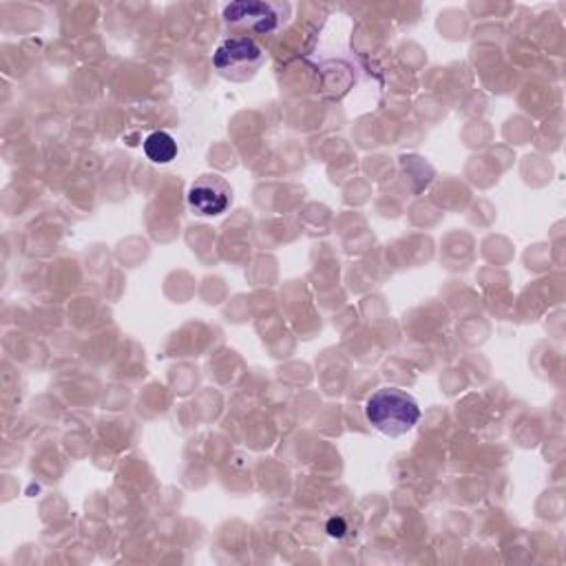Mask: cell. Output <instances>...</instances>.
<instances>
[{
  "label": "cell",
  "mask_w": 566,
  "mask_h": 566,
  "mask_svg": "<svg viewBox=\"0 0 566 566\" xmlns=\"http://www.w3.org/2000/svg\"><path fill=\"white\" fill-rule=\"evenodd\" d=\"M365 416L378 432L394 439L414 430L420 418V407L409 394L396 387H383L370 396Z\"/></svg>",
  "instance_id": "1"
},
{
  "label": "cell",
  "mask_w": 566,
  "mask_h": 566,
  "mask_svg": "<svg viewBox=\"0 0 566 566\" xmlns=\"http://www.w3.org/2000/svg\"><path fill=\"white\" fill-rule=\"evenodd\" d=\"M261 63H263L261 47L246 36H235L224 41L213 58L215 69L233 82H244L252 78L254 71L261 67Z\"/></svg>",
  "instance_id": "2"
},
{
  "label": "cell",
  "mask_w": 566,
  "mask_h": 566,
  "mask_svg": "<svg viewBox=\"0 0 566 566\" xmlns=\"http://www.w3.org/2000/svg\"><path fill=\"white\" fill-rule=\"evenodd\" d=\"M286 8L276 3H230L224 8V21L233 27H246L257 34H270L279 27Z\"/></svg>",
  "instance_id": "3"
},
{
  "label": "cell",
  "mask_w": 566,
  "mask_h": 566,
  "mask_svg": "<svg viewBox=\"0 0 566 566\" xmlns=\"http://www.w3.org/2000/svg\"><path fill=\"white\" fill-rule=\"evenodd\" d=\"M233 191L230 184L219 176H202L191 184L189 191V206L200 217H217L226 213L230 206Z\"/></svg>",
  "instance_id": "4"
},
{
  "label": "cell",
  "mask_w": 566,
  "mask_h": 566,
  "mask_svg": "<svg viewBox=\"0 0 566 566\" xmlns=\"http://www.w3.org/2000/svg\"><path fill=\"white\" fill-rule=\"evenodd\" d=\"M145 154L156 165H169L178 158V142L169 133L156 131L145 139Z\"/></svg>",
  "instance_id": "5"
},
{
  "label": "cell",
  "mask_w": 566,
  "mask_h": 566,
  "mask_svg": "<svg viewBox=\"0 0 566 566\" xmlns=\"http://www.w3.org/2000/svg\"><path fill=\"white\" fill-rule=\"evenodd\" d=\"M346 531H348V527H346V522H343L341 518H332V520L328 522V533H330L332 537H343Z\"/></svg>",
  "instance_id": "6"
}]
</instances>
